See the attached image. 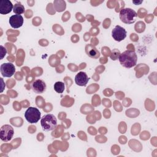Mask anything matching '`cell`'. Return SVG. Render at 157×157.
<instances>
[{
  "instance_id": "cell-1",
  "label": "cell",
  "mask_w": 157,
  "mask_h": 157,
  "mask_svg": "<svg viewBox=\"0 0 157 157\" xmlns=\"http://www.w3.org/2000/svg\"><path fill=\"white\" fill-rule=\"evenodd\" d=\"M118 59L121 66L129 69L136 65L137 56L134 51L128 50L120 53Z\"/></svg>"
},
{
  "instance_id": "cell-2",
  "label": "cell",
  "mask_w": 157,
  "mask_h": 157,
  "mask_svg": "<svg viewBox=\"0 0 157 157\" xmlns=\"http://www.w3.org/2000/svg\"><path fill=\"white\" fill-rule=\"evenodd\" d=\"M40 125L44 131H50L55 129L57 126V120L54 115L48 113L42 117L40 120Z\"/></svg>"
},
{
  "instance_id": "cell-3",
  "label": "cell",
  "mask_w": 157,
  "mask_h": 157,
  "mask_svg": "<svg viewBox=\"0 0 157 157\" xmlns=\"http://www.w3.org/2000/svg\"><path fill=\"white\" fill-rule=\"evenodd\" d=\"M119 16L123 23L126 24H132L135 22L137 14L134 10L131 8H124L121 9Z\"/></svg>"
},
{
  "instance_id": "cell-4",
  "label": "cell",
  "mask_w": 157,
  "mask_h": 157,
  "mask_svg": "<svg viewBox=\"0 0 157 157\" xmlns=\"http://www.w3.org/2000/svg\"><path fill=\"white\" fill-rule=\"evenodd\" d=\"M41 113L36 107H29L25 112V118L29 123H36L40 118Z\"/></svg>"
},
{
  "instance_id": "cell-5",
  "label": "cell",
  "mask_w": 157,
  "mask_h": 157,
  "mask_svg": "<svg viewBox=\"0 0 157 157\" xmlns=\"http://www.w3.org/2000/svg\"><path fill=\"white\" fill-rule=\"evenodd\" d=\"M14 134L13 128L9 125H3L0 129V138L3 142H7L12 139Z\"/></svg>"
},
{
  "instance_id": "cell-6",
  "label": "cell",
  "mask_w": 157,
  "mask_h": 157,
  "mask_svg": "<svg viewBox=\"0 0 157 157\" xmlns=\"http://www.w3.org/2000/svg\"><path fill=\"white\" fill-rule=\"evenodd\" d=\"M126 31L124 28L117 25L112 31V36L115 40L120 42L126 38Z\"/></svg>"
},
{
  "instance_id": "cell-7",
  "label": "cell",
  "mask_w": 157,
  "mask_h": 157,
  "mask_svg": "<svg viewBox=\"0 0 157 157\" xmlns=\"http://www.w3.org/2000/svg\"><path fill=\"white\" fill-rule=\"evenodd\" d=\"M1 73L4 77H11L15 72V67L13 64L11 63H3L0 67Z\"/></svg>"
},
{
  "instance_id": "cell-8",
  "label": "cell",
  "mask_w": 157,
  "mask_h": 157,
  "mask_svg": "<svg viewBox=\"0 0 157 157\" xmlns=\"http://www.w3.org/2000/svg\"><path fill=\"white\" fill-rule=\"evenodd\" d=\"M47 88L45 82L40 79L34 80L32 84V89L35 93L41 94L43 93Z\"/></svg>"
},
{
  "instance_id": "cell-9",
  "label": "cell",
  "mask_w": 157,
  "mask_h": 157,
  "mask_svg": "<svg viewBox=\"0 0 157 157\" xmlns=\"http://www.w3.org/2000/svg\"><path fill=\"white\" fill-rule=\"evenodd\" d=\"M23 17L21 15H13L9 18V24L13 28H18L23 24Z\"/></svg>"
},
{
  "instance_id": "cell-10",
  "label": "cell",
  "mask_w": 157,
  "mask_h": 157,
  "mask_svg": "<svg viewBox=\"0 0 157 157\" xmlns=\"http://www.w3.org/2000/svg\"><path fill=\"white\" fill-rule=\"evenodd\" d=\"M13 9V5L9 0H2L0 1V13L6 15L10 13Z\"/></svg>"
},
{
  "instance_id": "cell-11",
  "label": "cell",
  "mask_w": 157,
  "mask_h": 157,
  "mask_svg": "<svg viewBox=\"0 0 157 157\" xmlns=\"http://www.w3.org/2000/svg\"><path fill=\"white\" fill-rule=\"evenodd\" d=\"M89 79V77L85 72H79L75 77V82L78 86H86Z\"/></svg>"
},
{
  "instance_id": "cell-12",
  "label": "cell",
  "mask_w": 157,
  "mask_h": 157,
  "mask_svg": "<svg viewBox=\"0 0 157 157\" xmlns=\"http://www.w3.org/2000/svg\"><path fill=\"white\" fill-rule=\"evenodd\" d=\"M86 52L88 56L92 58L96 59L100 56L99 51L91 44H88L86 46Z\"/></svg>"
},
{
  "instance_id": "cell-13",
  "label": "cell",
  "mask_w": 157,
  "mask_h": 157,
  "mask_svg": "<svg viewBox=\"0 0 157 157\" xmlns=\"http://www.w3.org/2000/svg\"><path fill=\"white\" fill-rule=\"evenodd\" d=\"M13 12L17 15H21L25 12V7L20 2H17L13 5Z\"/></svg>"
},
{
  "instance_id": "cell-14",
  "label": "cell",
  "mask_w": 157,
  "mask_h": 157,
  "mask_svg": "<svg viewBox=\"0 0 157 157\" xmlns=\"http://www.w3.org/2000/svg\"><path fill=\"white\" fill-rule=\"evenodd\" d=\"M65 89L64 83L62 82H56L54 84V90L58 93H62Z\"/></svg>"
},
{
  "instance_id": "cell-15",
  "label": "cell",
  "mask_w": 157,
  "mask_h": 157,
  "mask_svg": "<svg viewBox=\"0 0 157 157\" xmlns=\"http://www.w3.org/2000/svg\"><path fill=\"white\" fill-rule=\"evenodd\" d=\"M120 55V51L115 49V50H114L112 52V55L110 56V58H111L112 59L115 60V59H117V58H118Z\"/></svg>"
},
{
  "instance_id": "cell-16",
  "label": "cell",
  "mask_w": 157,
  "mask_h": 157,
  "mask_svg": "<svg viewBox=\"0 0 157 157\" xmlns=\"http://www.w3.org/2000/svg\"><path fill=\"white\" fill-rule=\"evenodd\" d=\"M1 59H2V58H3V57H4V56L6 54V53H7V51L6 50V51H4V52H3V50H4V47H3V46H2V45H1Z\"/></svg>"
}]
</instances>
